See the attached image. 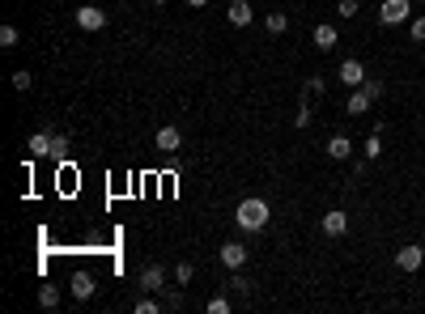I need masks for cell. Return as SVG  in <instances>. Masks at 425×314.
<instances>
[{"label":"cell","mask_w":425,"mask_h":314,"mask_svg":"<svg viewBox=\"0 0 425 314\" xmlns=\"http://www.w3.org/2000/svg\"><path fill=\"white\" fill-rule=\"evenodd\" d=\"M162 306H166V310H183V293H179V289H174V293H170V298H166Z\"/></svg>","instance_id":"4dcf8cb0"},{"label":"cell","mask_w":425,"mask_h":314,"mask_svg":"<svg viewBox=\"0 0 425 314\" xmlns=\"http://www.w3.org/2000/svg\"><path fill=\"white\" fill-rule=\"evenodd\" d=\"M187 5H191V9H205V5H209V0H187Z\"/></svg>","instance_id":"1f68e13d"},{"label":"cell","mask_w":425,"mask_h":314,"mask_svg":"<svg viewBox=\"0 0 425 314\" xmlns=\"http://www.w3.org/2000/svg\"><path fill=\"white\" fill-rule=\"evenodd\" d=\"M264 30L268 34H285L289 30V17L285 13H264Z\"/></svg>","instance_id":"2e32d148"},{"label":"cell","mask_w":425,"mask_h":314,"mask_svg":"<svg viewBox=\"0 0 425 314\" xmlns=\"http://www.w3.org/2000/svg\"><path fill=\"white\" fill-rule=\"evenodd\" d=\"M319 229L328 234V238H340V234L349 229V212H344V208H332V212H323V221H319Z\"/></svg>","instance_id":"52a82bcc"},{"label":"cell","mask_w":425,"mask_h":314,"mask_svg":"<svg viewBox=\"0 0 425 314\" xmlns=\"http://www.w3.org/2000/svg\"><path fill=\"white\" fill-rule=\"evenodd\" d=\"M205 310H209V314H230V298H226V293H217Z\"/></svg>","instance_id":"d4e9b609"},{"label":"cell","mask_w":425,"mask_h":314,"mask_svg":"<svg viewBox=\"0 0 425 314\" xmlns=\"http://www.w3.org/2000/svg\"><path fill=\"white\" fill-rule=\"evenodd\" d=\"M336 81L349 85V89H362V85H366V64H362V60H344V64L336 68Z\"/></svg>","instance_id":"3957f363"},{"label":"cell","mask_w":425,"mask_h":314,"mask_svg":"<svg viewBox=\"0 0 425 314\" xmlns=\"http://www.w3.org/2000/svg\"><path fill=\"white\" fill-rule=\"evenodd\" d=\"M191 276H196V268H191V263H174V284H191Z\"/></svg>","instance_id":"ffe728a7"},{"label":"cell","mask_w":425,"mask_h":314,"mask_svg":"<svg viewBox=\"0 0 425 314\" xmlns=\"http://www.w3.org/2000/svg\"><path fill=\"white\" fill-rule=\"evenodd\" d=\"M72 298H77V302L94 298V276L90 272H72Z\"/></svg>","instance_id":"4fadbf2b"},{"label":"cell","mask_w":425,"mask_h":314,"mask_svg":"<svg viewBox=\"0 0 425 314\" xmlns=\"http://www.w3.org/2000/svg\"><path fill=\"white\" fill-rule=\"evenodd\" d=\"M77 26L94 34V30H103V26H107V13L98 9V5H81V9H77Z\"/></svg>","instance_id":"5b68a950"},{"label":"cell","mask_w":425,"mask_h":314,"mask_svg":"<svg viewBox=\"0 0 425 314\" xmlns=\"http://www.w3.org/2000/svg\"><path fill=\"white\" fill-rule=\"evenodd\" d=\"M307 93H311V98H323V93H328V77H319V72L307 77Z\"/></svg>","instance_id":"ac0fdd59"},{"label":"cell","mask_w":425,"mask_h":314,"mask_svg":"<svg viewBox=\"0 0 425 314\" xmlns=\"http://www.w3.org/2000/svg\"><path fill=\"white\" fill-rule=\"evenodd\" d=\"M136 280H141L145 293H162V289H166V268H162V263H145Z\"/></svg>","instance_id":"277c9868"},{"label":"cell","mask_w":425,"mask_h":314,"mask_svg":"<svg viewBox=\"0 0 425 314\" xmlns=\"http://www.w3.org/2000/svg\"><path fill=\"white\" fill-rule=\"evenodd\" d=\"M362 89L370 93V98H383V81H370V77H366V85H362Z\"/></svg>","instance_id":"f546056e"},{"label":"cell","mask_w":425,"mask_h":314,"mask_svg":"<svg viewBox=\"0 0 425 314\" xmlns=\"http://www.w3.org/2000/svg\"><path fill=\"white\" fill-rule=\"evenodd\" d=\"M226 17H230V26H251V21H256V9L247 5V0H230Z\"/></svg>","instance_id":"9c48e42d"},{"label":"cell","mask_w":425,"mask_h":314,"mask_svg":"<svg viewBox=\"0 0 425 314\" xmlns=\"http://www.w3.org/2000/svg\"><path fill=\"white\" fill-rule=\"evenodd\" d=\"M370 102H374V98H370L366 89H353V93H349V115H366Z\"/></svg>","instance_id":"9a60e30c"},{"label":"cell","mask_w":425,"mask_h":314,"mask_svg":"<svg viewBox=\"0 0 425 314\" xmlns=\"http://www.w3.org/2000/svg\"><path fill=\"white\" fill-rule=\"evenodd\" d=\"M421 263H425V251H421V247H400V251H395V268H400V272H421Z\"/></svg>","instance_id":"8992f818"},{"label":"cell","mask_w":425,"mask_h":314,"mask_svg":"<svg viewBox=\"0 0 425 314\" xmlns=\"http://www.w3.org/2000/svg\"><path fill=\"white\" fill-rule=\"evenodd\" d=\"M217 259H221V268H230V272H238L242 263H247V247L242 243H226L217 251Z\"/></svg>","instance_id":"ba28073f"},{"label":"cell","mask_w":425,"mask_h":314,"mask_svg":"<svg viewBox=\"0 0 425 314\" xmlns=\"http://www.w3.org/2000/svg\"><path fill=\"white\" fill-rule=\"evenodd\" d=\"M379 21L383 26H404V21H413V0H383Z\"/></svg>","instance_id":"7a4b0ae2"},{"label":"cell","mask_w":425,"mask_h":314,"mask_svg":"<svg viewBox=\"0 0 425 314\" xmlns=\"http://www.w3.org/2000/svg\"><path fill=\"white\" fill-rule=\"evenodd\" d=\"M311 119H315V115H311V106H307V102H298V111H293V128H311Z\"/></svg>","instance_id":"603a6c76"},{"label":"cell","mask_w":425,"mask_h":314,"mask_svg":"<svg viewBox=\"0 0 425 314\" xmlns=\"http://www.w3.org/2000/svg\"><path fill=\"white\" fill-rule=\"evenodd\" d=\"M379 153H383V140H379V132H374V136L366 140V161H374Z\"/></svg>","instance_id":"83f0119b"},{"label":"cell","mask_w":425,"mask_h":314,"mask_svg":"<svg viewBox=\"0 0 425 314\" xmlns=\"http://www.w3.org/2000/svg\"><path fill=\"white\" fill-rule=\"evenodd\" d=\"M336 17L353 21V17H357V0H340V5H336Z\"/></svg>","instance_id":"4316f807"},{"label":"cell","mask_w":425,"mask_h":314,"mask_svg":"<svg viewBox=\"0 0 425 314\" xmlns=\"http://www.w3.org/2000/svg\"><path fill=\"white\" fill-rule=\"evenodd\" d=\"M154 140H158V149H162V153H179V144H183V132L166 124V128H158V136H154Z\"/></svg>","instance_id":"30bf717a"},{"label":"cell","mask_w":425,"mask_h":314,"mask_svg":"<svg viewBox=\"0 0 425 314\" xmlns=\"http://www.w3.org/2000/svg\"><path fill=\"white\" fill-rule=\"evenodd\" d=\"M268 216H272V208H268V200H260V196L242 200V204L234 208V221H238V229H247V234H260V229L268 225Z\"/></svg>","instance_id":"6da1fadb"},{"label":"cell","mask_w":425,"mask_h":314,"mask_svg":"<svg viewBox=\"0 0 425 314\" xmlns=\"http://www.w3.org/2000/svg\"><path fill=\"white\" fill-rule=\"evenodd\" d=\"M64 153H68V136H64V132H52V157L60 161Z\"/></svg>","instance_id":"cb8c5ba5"},{"label":"cell","mask_w":425,"mask_h":314,"mask_svg":"<svg viewBox=\"0 0 425 314\" xmlns=\"http://www.w3.org/2000/svg\"><path fill=\"white\" fill-rule=\"evenodd\" d=\"M26 153L30 157H52V132H34L26 140Z\"/></svg>","instance_id":"7c38bea8"},{"label":"cell","mask_w":425,"mask_h":314,"mask_svg":"<svg viewBox=\"0 0 425 314\" xmlns=\"http://www.w3.org/2000/svg\"><path fill=\"white\" fill-rule=\"evenodd\" d=\"M30 85H34V77H30L26 68H21V72H13V89H17V93H30Z\"/></svg>","instance_id":"7402d4cb"},{"label":"cell","mask_w":425,"mask_h":314,"mask_svg":"<svg viewBox=\"0 0 425 314\" xmlns=\"http://www.w3.org/2000/svg\"><path fill=\"white\" fill-rule=\"evenodd\" d=\"M39 306L43 310H56L60 306V289L56 284H39Z\"/></svg>","instance_id":"e0dca14e"},{"label":"cell","mask_w":425,"mask_h":314,"mask_svg":"<svg viewBox=\"0 0 425 314\" xmlns=\"http://www.w3.org/2000/svg\"><path fill=\"white\" fill-rule=\"evenodd\" d=\"M154 5H166V0H154Z\"/></svg>","instance_id":"d6a6232c"},{"label":"cell","mask_w":425,"mask_h":314,"mask_svg":"<svg viewBox=\"0 0 425 314\" xmlns=\"http://www.w3.org/2000/svg\"><path fill=\"white\" fill-rule=\"evenodd\" d=\"M349 153H353V140H349V136H340V132L328 136V157H332V161H344Z\"/></svg>","instance_id":"5bb4252c"},{"label":"cell","mask_w":425,"mask_h":314,"mask_svg":"<svg viewBox=\"0 0 425 314\" xmlns=\"http://www.w3.org/2000/svg\"><path fill=\"white\" fill-rule=\"evenodd\" d=\"M251 284H256V280H251V276H242V268L230 276V289H234V293H251Z\"/></svg>","instance_id":"44dd1931"},{"label":"cell","mask_w":425,"mask_h":314,"mask_svg":"<svg viewBox=\"0 0 425 314\" xmlns=\"http://www.w3.org/2000/svg\"><path fill=\"white\" fill-rule=\"evenodd\" d=\"M21 43V34H17V26H0V47L5 52H13V47Z\"/></svg>","instance_id":"d6986e66"},{"label":"cell","mask_w":425,"mask_h":314,"mask_svg":"<svg viewBox=\"0 0 425 314\" xmlns=\"http://www.w3.org/2000/svg\"><path fill=\"white\" fill-rule=\"evenodd\" d=\"M408 34H413V43H425V13L408 21Z\"/></svg>","instance_id":"484cf974"},{"label":"cell","mask_w":425,"mask_h":314,"mask_svg":"<svg viewBox=\"0 0 425 314\" xmlns=\"http://www.w3.org/2000/svg\"><path fill=\"white\" fill-rule=\"evenodd\" d=\"M132 310H136V314H158V310H162V302H154V298H141Z\"/></svg>","instance_id":"f1b7e54d"},{"label":"cell","mask_w":425,"mask_h":314,"mask_svg":"<svg viewBox=\"0 0 425 314\" xmlns=\"http://www.w3.org/2000/svg\"><path fill=\"white\" fill-rule=\"evenodd\" d=\"M336 43H340V30L332 26V21H323V26H315V47H319V52H332Z\"/></svg>","instance_id":"8fae6325"}]
</instances>
